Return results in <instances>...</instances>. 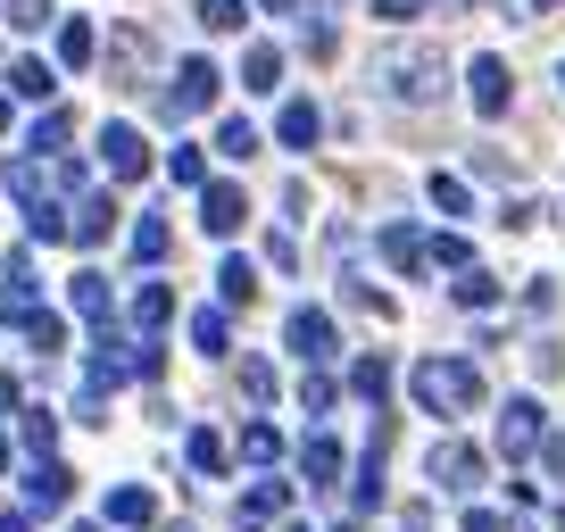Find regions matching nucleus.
<instances>
[{"instance_id": "obj_1", "label": "nucleus", "mask_w": 565, "mask_h": 532, "mask_svg": "<svg viewBox=\"0 0 565 532\" xmlns=\"http://www.w3.org/2000/svg\"><path fill=\"white\" fill-rule=\"evenodd\" d=\"M407 391H416L424 416H475L482 408V366L475 358H416V366H407Z\"/></svg>"}, {"instance_id": "obj_2", "label": "nucleus", "mask_w": 565, "mask_h": 532, "mask_svg": "<svg viewBox=\"0 0 565 532\" xmlns=\"http://www.w3.org/2000/svg\"><path fill=\"white\" fill-rule=\"evenodd\" d=\"M424 475H433V491H482V475H491V458H482L475 441H441L433 458H424Z\"/></svg>"}, {"instance_id": "obj_3", "label": "nucleus", "mask_w": 565, "mask_h": 532, "mask_svg": "<svg viewBox=\"0 0 565 532\" xmlns=\"http://www.w3.org/2000/svg\"><path fill=\"white\" fill-rule=\"evenodd\" d=\"M548 441V416H541V400H508V408H499V458H532V449Z\"/></svg>"}, {"instance_id": "obj_4", "label": "nucleus", "mask_w": 565, "mask_h": 532, "mask_svg": "<svg viewBox=\"0 0 565 532\" xmlns=\"http://www.w3.org/2000/svg\"><path fill=\"white\" fill-rule=\"evenodd\" d=\"M209 100H216V67H209V58H183L175 84H167V108H175V117H200Z\"/></svg>"}, {"instance_id": "obj_5", "label": "nucleus", "mask_w": 565, "mask_h": 532, "mask_svg": "<svg viewBox=\"0 0 565 532\" xmlns=\"http://www.w3.org/2000/svg\"><path fill=\"white\" fill-rule=\"evenodd\" d=\"M391 92H399V100H433V92H441V58L433 51H407V58H391Z\"/></svg>"}, {"instance_id": "obj_6", "label": "nucleus", "mask_w": 565, "mask_h": 532, "mask_svg": "<svg viewBox=\"0 0 565 532\" xmlns=\"http://www.w3.org/2000/svg\"><path fill=\"white\" fill-rule=\"evenodd\" d=\"M100 159H108V175H117V183L150 175V142H141L134 125H108V134H100Z\"/></svg>"}, {"instance_id": "obj_7", "label": "nucleus", "mask_w": 565, "mask_h": 532, "mask_svg": "<svg viewBox=\"0 0 565 532\" xmlns=\"http://www.w3.org/2000/svg\"><path fill=\"white\" fill-rule=\"evenodd\" d=\"M42 317V300H34V275H25V258H9V284H0V324H34Z\"/></svg>"}, {"instance_id": "obj_8", "label": "nucleus", "mask_w": 565, "mask_h": 532, "mask_svg": "<svg viewBox=\"0 0 565 532\" xmlns=\"http://www.w3.org/2000/svg\"><path fill=\"white\" fill-rule=\"evenodd\" d=\"M291 350H300L308 366H324V358H333V317H324V308H291Z\"/></svg>"}, {"instance_id": "obj_9", "label": "nucleus", "mask_w": 565, "mask_h": 532, "mask_svg": "<svg viewBox=\"0 0 565 532\" xmlns=\"http://www.w3.org/2000/svg\"><path fill=\"white\" fill-rule=\"evenodd\" d=\"M100 515H108V524H125V532H150V524H159V499L141 491V482H117Z\"/></svg>"}, {"instance_id": "obj_10", "label": "nucleus", "mask_w": 565, "mask_h": 532, "mask_svg": "<svg viewBox=\"0 0 565 532\" xmlns=\"http://www.w3.org/2000/svg\"><path fill=\"white\" fill-rule=\"evenodd\" d=\"M466 92H475V108L482 117H499V108H508V58H475V67H466Z\"/></svg>"}, {"instance_id": "obj_11", "label": "nucleus", "mask_w": 565, "mask_h": 532, "mask_svg": "<svg viewBox=\"0 0 565 532\" xmlns=\"http://www.w3.org/2000/svg\"><path fill=\"white\" fill-rule=\"evenodd\" d=\"M242 216H249V200L233 192V183H209V192H200V225H209L216 242H225V233H242Z\"/></svg>"}, {"instance_id": "obj_12", "label": "nucleus", "mask_w": 565, "mask_h": 532, "mask_svg": "<svg viewBox=\"0 0 565 532\" xmlns=\"http://www.w3.org/2000/svg\"><path fill=\"white\" fill-rule=\"evenodd\" d=\"M108 233H117V200L108 192H92V200H75V216H67V242H108Z\"/></svg>"}, {"instance_id": "obj_13", "label": "nucleus", "mask_w": 565, "mask_h": 532, "mask_svg": "<svg viewBox=\"0 0 565 532\" xmlns=\"http://www.w3.org/2000/svg\"><path fill=\"white\" fill-rule=\"evenodd\" d=\"M341 466H350V458H341V441H333V433H308V441H300V475L317 482V491H333V482H341Z\"/></svg>"}, {"instance_id": "obj_14", "label": "nucleus", "mask_w": 565, "mask_h": 532, "mask_svg": "<svg viewBox=\"0 0 565 532\" xmlns=\"http://www.w3.org/2000/svg\"><path fill=\"white\" fill-rule=\"evenodd\" d=\"M317 134H324L317 100H282V117H275V142L282 150H317Z\"/></svg>"}, {"instance_id": "obj_15", "label": "nucleus", "mask_w": 565, "mask_h": 532, "mask_svg": "<svg viewBox=\"0 0 565 532\" xmlns=\"http://www.w3.org/2000/svg\"><path fill=\"white\" fill-rule=\"evenodd\" d=\"M58 499H67V466H58V458H34V466H25V515H34V508H58Z\"/></svg>"}, {"instance_id": "obj_16", "label": "nucleus", "mask_w": 565, "mask_h": 532, "mask_svg": "<svg viewBox=\"0 0 565 532\" xmlns=\"http://www.w3.org/2000/svg\"><path fill=\"white\" fill-rule=\"evenodd\" d=\"M192 350L200 358H225L233 350V317H225V308H192Z\"/></svg>"}, {"instance_id": "obj_17", "label": "nucleus", "mask_w": 565, "mask_h": 532, "mask_svg": "<svg viewBox=\"0 0 565 532\" xmlns=\"http://www.w3.org/2000/svg\"><path fill=\"white\" fill-rule=\"evenodd\" d=\"M350 391L366 400V408H383V391H391V358H383V350L358 358V366H350Z\"/></svg>"}, {"instance_id": "obj_18", "label": "nucleus", "mask_w": 565, "mask_h": 532, "mask_svg": "<svg viewBox=\"0 0 565 532\" xmlns=\"http://www.w3.org/2000/svg\"><path fill=\"white\" fill-rule=\"evenodd\" d=\"M282 508H291V482H258V491L242 499V532H258L266 515H282Z\"/></svg>"}, {"instance_id": "obj_19", "label": "nucleus", "mask_w": 565, "mask_h": 532, "mask_svg": "<svg viewBox=\"0 0 565 532\" xmlns=\"http://www.w3.org/2000/svg\"><path fill=\"white\" fill-rule=\"evenodd\" d=\"M383 258L399 266V275H416V266H424V233L416 225H383Z\"/></svg>"}, {"instance_id": "obj_20", "label": "nucleus", "mask_w": 565, "mask_h": 532, "mask_svg": "<svg viewBox=\"0 0 565 532\" xmlns=\"http://www.w3.org/2000/svg\"><path fill=\"white\" fill-rule=\"evenodd\" d=\"M242 466H282V433L266 425V416H258V425H242Z\"/></svg>"}, {"instance_id": "obj_21", "label": "nucleus", "mask_w": 565, "mask_h": 532, "mask_svg": "<svg viewBox=\"0 0 565 532\" xmlns=\"http://www.w3.org/2000/svg\"><path fill=\"white\" fill-rule=\"evenodd\" d=\"M183 458H192V475H200V482H209V475H225V458H233V449H225V441H216V433H209V425H200V433H192V441H183Z\"/></svg>"}, {"instance_id": "obj_22", "label": "nucleus", "mask_w": 565, "mask_h": 532, "mask_svg": "<svg viewBox=\"0 0 565 532\" xmlns=\"http://www.w3.org/2000/svg\"><path fill=\"white\" fill-rule=\"evenodd\" d=\"M216 291H225V308H242L249 291H258V266H249V258H225V266H216Z\"/></svg>"}, {"instance_id": "obj_23", "label": "nucleus", "mask_w": 565, "mask_h": 532, "mask_svg": "<svg viewBox=\"0 0 565 532\" xmlns=\"http://www.w3.org/2000/svg\"><path fill=\"white\" fill-rule=\"evenodd\" d=\"M51 84L58 75L42 67V58H18V67H9V92H18V100H51Z\"/></svg>"}, {"instance_id": "obj_24", "label": "nucleus", "mask_w": 565, "mask_h": 532, "mask_svg": "<svg viewBox=\"0 0 565 532\" xmlns=\"http://www.w3.org/2000/svg\"><path fill=\"white\" fill-rule=\"evenodd\" d=\"M167 308H175V300H167V284H141V291H134V333H159Z\"/></svg>"}, {"instance_id": "obj_25", "label": "nucleus", "mask_w": 565, "mask_h": 532, "mask_svg": "<svg viewBox=\"0 0 565 532\" xmlns=\"http://www.w3.org/2000/svg\"><path fill=\"white\" fill-rule=\"evenodd\" d=\"M242 84H249V92H275V84H282V51H266V42H258V51L242 58Z\"/></svg>"}, {"instance_id": "obj_26", "label": "nucleus", "mask_w": 565, "mask_h": 532, "mask_svg": "<svg viewBox=\"0 0 565 532\" xmlns=\"http://www.w3.org/2000/svg\"><path fill=\"white\" fill-rule=\"evenodd\" d=\"M18 425H25V449H34V458H51V441H58V416H51V408H25Z\"/></svg>"}, {"instance_id": "obj_27", "label": "nucleus", "mask_w": 565, "mask_h": 532, "mask_svg": "<svg viewBox=\"0 0 565 532\" xmlns=\"http://www.w3.org/2000/svg\"><path fill=\"white\" fill-rule=\"evenodd\" d=\"M433 209L441 216H475V192H466L458 175H433Z\"/></svg>"}, {"instance_id": "obj_28", "label": "nucleus", "mask_w": 565, "mask_h": 532, "mask_svg": "<svg viewBox=\"0 0 565 532\" xmlns=\"http://www.w3.org/2000/svg\"><path fill=\"white\" fill-rule=\"evenodd\" d=\"M491 300H499V275L466 266V275H458V308H491Z\"/></svg>"}, {"instance_id": "obj_29", "label": "nucleus", "mask_w": 565, "mask_h": 532, "mask_svg": "<svg viewBox=\"0 0 565 532\" xmlns=\"http://www.w3.org/2000/svg\"><path fill=\"white\" fill-rule=\"evenodd\" d=\"M216 150H225V159H249V150H258V125L225 117V125H216Z\"/></svg>"}, {"instance_id": "obj_30", "label": "nucleus", "mask_w": 565, "mask_h": 532, "mask_svg": "<svg viewBox=\"0 0 565 532\" xmlns=\"http://www.w3.org/2000/svg\"><path fill=\"white\" fill-rule=\"evenodd\" d=\"M134 258H141V266L167 258V225H159V216H141V225H134Z\"/></svg>"}, {"instance_id": "obj_31", "label": "nucleus", "mask_w": 565, "mask_h": 532, "mask_svg": "<svg viewBox=\"0 0 565 532\" xmlns=\"http://www.w3.org/2000/svg\"><path fill=\"white\" fill-rule=\"evenodd\" d=\"M75 317H92V324L108 317V284L100 275H75Z\"/></svg>"}, {"instance_id": "obj_32", "label": "nucleus", "mask_w": 565, "mask_h": 532, "mask_svg": "<svg viewBox=\"0 0 565 532\" xmlns=\"http://www.w3.org/2000/svg\"><path fill=\"white\" fill-rule=\"evenodd\" d=\"M242 18H249L242 0H200V25H209V34H233Z\"/></svg>"}, {"instance_id": "obj_33", "label": "nucleus", "mask_w": 565, "mask_h": 532, "mask_svg": "<svg viewBox=\"0 0 565 532\" xmlns=\"http://www.w3.org/2000/svg\"><path fill=\"white\" fill-rule=\"evenodd\" d=\"M58 58H67V67H84V58H92V25H84V18L58 25Z\"/></svg>"}, {"instance_id": "obj_34", "label": "nucleus", "mask_w": 565, "mask_h": 532, "mask_svg": "<svg viewBox=\"0 0 565 532\" xmlns=\"http://www.w3.org/2000/svg\"><path fill=\"white\" fill-rule=\"evenodd\" d=\"M67 134H75V117H67V108H51V117L34 125V150H67Z\"/></svg>"}, {"instance_id": "obj_35", "label": "nucleus", "mask_w": 565, "mask_h": 532, "mask_svg": "<svg viewBox=\"0 0 565 532\" xmlns=\"http://www.w3.org/2000/svg\"><path fill=\"white\" fill-rule=\"evenodd\" d=\"M300 400H308V408L324 416V408H333V400H341V383H333V374H308V383H300Z\"/></svg>"}, {"instance_id": "obj_36", "label": "nucleus", "mask_w": 565, "mask_h": 532, "mask_svg": "<svg viewBox=\"0 0 565 532\" xmlns=\"http://www.w3.org/2000/svg\"><path fill=\"white\" fill-rule=\"evenodd\" d=\"M242 391H249V400H266V391H275V366H266V358H242Z\"/></svg>"}, {"instance_id": "obj_37", "label": "nucleus", "mask_w": 565, "mask_h": 532, "mask_svg": "<svg viewBox=\"0 0 565 532\" xmlns=\"http://www.w3.org/2000/svg\"><path fill=\"white\" fill-rule=\"evenodd\" d=\"M433 0H374V18H391V25H407V18H424Z\"/></svg>"}, {"instance_id": "obj_38", "label": "nucleus", "mask_w": 565, "mask_h": 532, "mask_svg": "<svg viewBox=\"0 0 565 532\" xmlns=\"http://www.w3.org/2000/svg\"><path fill=\"white\" fill-rule=\"evenodd\" d=\"M458 532H508V524H499V508H466V524Z\"/></svg>"}, {"instance_id": "obj_39", "label": "nucleus", "mask_w": 565, "mask_h": 532, "mask_svg": "<svg viewBox=\"0 0 565 532\" xmlns=\"http://www.w3.org/2000/svg\"><path fill=\"white\" fill-rule=\"evenodd\" d=\"M9 18H18V25H42L51 9H42V0H9Z\"/></svg>"}, {"instance_id": "obj_40", "label": "nucleus", "mask_w": 565, "mask_h": 532, "mask_svg": "<svg viewBox=\"0 0 565 532\" xmlns=\"http://www.w3.org/2000/svg\"><path fill=\"white\" fill-rule=\"evenodd\" d=\"M18 400H25V383H18V374H0V416L18 408Z\"/></svg>"}, {"instance_id": "obj_41", "label": "nucleus", "mask_w": 565, "mask_h": 532, "mask_svg": "<svg viewBox=\"0 0 565 532\" xmlns=\"http://www.w3.org/2000/svg\"><path fill=\"white\" fill-rule=\"evenodd\" d=\"M0 532H34V515H25V508H0Z\"/></svg>"}, {"instance_id": "obj_42", "label": "nucleus", "mask_w": 565, "mask_h": 532, "mask_svg": "<svg viewBox=\"0 0 565 532\" xmlns=\"http://www.w3.org/2000/svg\"><path fill=\"white\" fill-rule=\"evenodd\" d=\"M258 9H275V18H291V9H300V0H258Z\"/></svg>"}, {"instance_id": "obj_43", "label": "nucleus", "mask_w": 565, "mask_h": 532, "mask_svg": "<svg viewBox=\"0 0 565 532\" xmlns=\"http://www.w3.org/2000/svg\"><path fill=\"white\" fill-rule=\"evenodd\" d=\"M0 475H9V425H0Z\"/></svg>"}, {"instance_id": "obj_44", "label": "nucleus", "mask_w": 565, "mask_h": 532, "mask_svg": "<svg viewBox=\"0 0 565 532\" xmlns=\"http://www.w3.org/2000/svg\"><path fill=\"white\" fill-rule=\"evenodd\" d=\"M407 532H424V515H416V508H407Z\"/></svg>"}, {"instance_id": "obj_45", "label": "nucleus", "mask_w": 565, "mask_h": 532, "mask_svg": "<svg viewBox=\"0 0 565 532\" xmlns=\"http://www.w3.org/2000/svg\"><path fill=\"white\" fill-rule=\"evenodd\" d=\"M0 134H9V100H0Z\"/></svg>"}, {"instance_id": "obj_46", "label": "nucleus", "mask_w": 565, "mask_h": 532, "mask_svg": "<svg viewBox=\"0 0 565 532\" xmlns=\"http://www.w3.org/2000/svg\"><path fill=\"white\" fill-rule=\"evenodd\" d=\"M557 532H565V499H557Z\"/></svg>"}, {"instance_id": "obj_47", "label": "nucleus", "mask_w": 565, "mask_h": 532, "mask_svg": "<svg viewBox=\"0 0 565 532\" xmlns=\"http://www.w3.org/2000/svg\"><path fill=\"white\" fill-rule=\"evenodd\" d=\"M532 9H557V0H532Z\"/></svg>"}, {"instance_id": "obj_48", "label": "nucleus", "mask_w": 565, "mask_h": 532, "mask_svg": "<svg viewBox=\"0 0 565 532\" xmlns=\"http://www.w3.org/2000/svg\"><path fill=\"white\" fill-rule=\"evenodd\" d=\"M282 532H308V524H282Z\"/></svg>"}, {"instance_id": "obj_49", "label": "nucleus", "mask_w": 565, "mask_h": 532, "mask_svg": "<svg viewBox=\"0 0 565 532\" xmlns=\"http://www.w3.org/2000/svg\"><path fill=\"white\" fill-rule=\"evenodd\" d=\"M75 532H92V524H75Z\"/></svg>"}]
</instances>
